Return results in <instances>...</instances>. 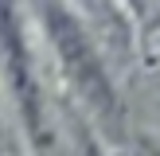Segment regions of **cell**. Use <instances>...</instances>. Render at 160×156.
<instances>
[{
	"mask_svg": "<svg viewBox=\"0 0 160 156\" xmlns=\"http://www.w3.org/2000/svg\"><path fill=\"white\" fill-rule=\"evenodd\" d=\"M55 27H59V43H62V51H67V59L74 62V70H78V82H82L86 90L94 94V101L109 105V86L102 82V70H98V62H94L90 47H86L82 31H78L74 23H67L59 12H55Z\"/></svg>",
	"mask_w": 160,
	"mask_h": 156,
	"instance_id": "6da1fadb",
	"label": "cell"
}]
</instances>
